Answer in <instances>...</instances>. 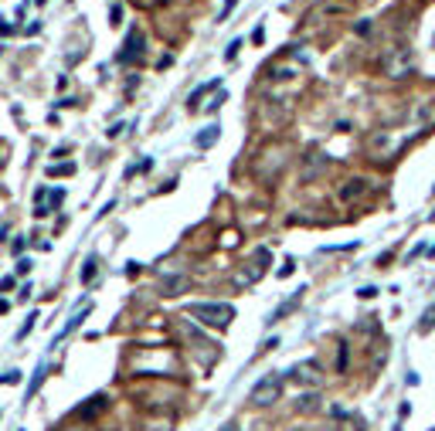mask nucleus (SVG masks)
<instances>
[{
    "instance_id": "nucleus-1",
    "label": "nucleus",
    "mask_w": 435,
    "mask_h": 431,
    "mask_svg": "<svg viewBox=\"0 0 435 431\" xmlns=\"http://www.w3.org/2000/svg\"><path fill=\"white\" fill-rule=\"evenodd\" d=\"M187 319H198L204 326L225 329V326L235 319V309H232L228 303H194V306H187Z\"/></svg>"
},
{
    "instance_id": "nucleus-2",
    "label": "nucleus",
    "mask_w": 435,
    "mask_h": 431,
    "mask_svg": "<svg viewBox=\"0 0 435 431\" xmlns=\"http://www.w3.org/2000/svg\"><path fill=\"white\" fill-rule=\"evenodd\" d=\"M381 68H385V75H388V79H408V75L415 72L408 48H388V51H385V58H381Z\"/></svg>"
},
{
    "instance_id": "nucleus-3",
    "label": "nucleus",
    "mask_w": 435,
    "mask_h": 431,
    "mask_svg": "<svg viewBox=\"0 0 435 431\" xmlns=\"http://www.w3.org/2000/svg\"><path fill=\"white\" fill-rule=\"evenodd\" d=\"M279 394H282V381H279L276 374H269V377H262L255 387H252V394H248V401L255 404V408H269V404H276Z\"/></svg>"
},
{
    "instance_id": "nucleus-4",
    "label": "nucleus",
    "mask_w": 435,
    "mask_h": 431,
    "mask_svg": "<svg viewBox=\"0 0 435 431\" xmlns=\"http://www.w3.org/2000/svg\"><path fill=\"white\" fill-rule=\"evenodd\" d=\"M289 377H293V384H299V387H310V391H317L320 384H323V370H320L313 360H303V363H296V367L289 370Z\"/></svg>"
},
{
    "instance_id": "nucleus-5",
    "label": "nucleus",
    "mask_w": 435,
    "mask_h": 431,
    "mask_svg": "<svg viewBox=\"0 0 435 431\" xmlns=\"http://www.w3.org/2000/svg\"><path fill=\"white\" fill-rule=\"evenodd\" d=\"M143 48H147V38H143V31H129V38H126V44H122V51H119L116 58L122 61V65H133V61H140L143 58Z\"/></svg>"
},
{
    "instance_id": "nucleus-6",
    "label": "nucleus",
    "mask_w": 435,
    "mask_h": 431,
    "mask_svg": "<svg viewBox=\"0 0 435 431\" xmlns=\"http://www.w3.org/2000/svg\"><path fill=\"white\" fill-rule=\"evenodd\" d=\"M160 289H163V296H181V292L191 289V278H187V275H163V278H160Z\"/></svg>"
},
{
    "instance_id": "nucleus-7",
    "label": "nucleus",
    "mask_w": 435,
    "mask_h": 431,
    "mask_svg": "<svg viewBox=\"0 0 435 431\" xmlns=\"http://www.w3.org/2000/svg\"><path fill=\"white\" fill-rule=\"evenodd\" d=\"M214 88H221V79H211V82H204V85H198V88L191 92V99H187V113H201V99H204L207 92H214Z\"/></svg>"
},
{
    "instance_id": "nucleus-8",
    "label": "nucleus",
    "mask_w": 435,
    "mask_h": 431,
    "mask_svg": "<svg viewBox=\"0 0 435 431\" xmlns=\"http://www.w3.org/2000/svg\"><path fill=\"white\" fill-rule=\"evenodd\" d=\"M364 191H367V180H364V177H354V180H347V184L340 187V197L351 204V200H357V197H364Z\"/></svg>"
},
{
    "instance_id": "nucleus-9",
    "label": "nucleus",
    "mask_w": 435,
    "mask_h": 431,
    "mask_svg": "<svg viewBox=\"0 0 435 431\" xmlns=\"http://www.w3.org/2000/svg\"><path fill=\"white\" fill-rule=\"evenodd\" d=\"M323 166H326V157H320V153H310V157H306V170H303V180H313L320 170H323Z\"/></svg>"
},
{
    "instance_id": "nucleus-10",
    "label": "nucleus",
    "mask_w": 435,
    "mask_h": 431,
    "mask_svg": "<svg viewBox=\"0 0 435 431\" xmlns=\"http://www.w3.org/2000/svg\"><path fill=\"white\" fill-rule=\"evenodd\" d=\"M102 408H106V394H95V397H89L85 408H79V414L82 418H92V414H99Z\"/></svg>"
},
{
    "instance_id": "nucleus-11",
    "label": "nucleus",
    "mask_w": 435,
    "mask_h": 431,
    "mask_svg": "<svg viewBox=\"0 0 435 431\" xmlns=\"http://www.w3.org/2000/svg\"><path fill=\"white\" fill-rule=\"evenodd\" d=\"M218 136H221V126H207L204 133H198V136H194V143H198L201 150H207V146H211Z\"/></svg>"
},
{
    "instance_id": "nucleus-12",
    "label": "nucleus",
    "mask_w": 435,
    "mask_h": 431,
    "mask_svg": "<svg viewBox=\"0 0 435 431\" xmlns=\"http://www.w3.org/2000/svg\"><path fill=\"white\" fill-rule=\"evenodd\" d=\"M296 306H299V296H293V299H289V303H282V306H279L276 313L269 316V323H279V319H282V316H289V313H293V309H296Z\"/></svg>"
},
{
    "instance_id": "nucleus-13",
    "label": "nucleus",
    "mask_w": 435,
    "mask_h": 431,
    "mask_svg": "<svg viewBox=\"0 0 435 431\" xmlns=\"http://www.w3.org/2000/svg\"><path fill=\"white\" fill-rule=\"evenodd\" d=\"M75 173V163H51L48 166V177H72Z\"/></svg>"
},
{
    "instance_id": "nucleus-14",
    "label": "nucleus",
    "mask_w": 435,
    "mask_h": 431,
    "mask_svg": "<svg viewBox=\"0 0 435 431\" xmlns=\"http://www.w3.org/2000/svg\"><path fill=\"white\" fill-rule=\"evenodd\" d=\"M95 272H99V258H89V262H85V269H82V282L89 285V282L95 278Z\"/></svg>"
},
{
    "instance_id": "nucleus-15",
    "label": "nucleus",
    "mask_w": 435,
    "mask_h": 431,
    "mask_svg": "<svg viewBox=\"0 0 435 431\" xmlns=\"http://www.w3.org/2000/svg\"><path fill=\"white\" fill-rule=\"evenodd\" d=\"M432 326H435V306H429L425 316H422V323H418V333H429Z\"/></svg>"
},
{
    "instance_id": "nucleus-16",
    "label": "nucleus",
    "mask_w": 435,
    "mask_h": 431,
    "mask_svg": "<svg viewBox=\"0 0 435 431\" xmlns=\"http://www.w3.org/2000/svg\"><path fill=\"white\" fill-rule=\"evenodd\" d=\"M41 381H44V363H41L38 370H35V381H31V387H28V397H35V391L41 387Z\"/></svg>"
},
{
    "instance_id": "nucleus-17",
    "label": "nucleus",
    "mask_w": 435,
    "mask_h": 431,
    "mask_svg": "<svg viewBox=\"0 0 435 431\" xmlns=\"http://www.w3.org/2000/svg\"><path fill=\"white\" fill-rule=\"evenodd\" d=\"M225 99H228V95H225V92H218V95H214V99H211V102H207V106L201 109V113H218V106H221Z\"/></svg>"
},
{
    "instance_id": "nucleus-18",
    "label": "nucleus",
    "mask_w": 435,
    "mask_h": 431,
    "mask_svg": "<svg viewBox=\"0 0 435 431\" xmlns=\"http://www.w3.org/2000/svg\"><path fill=\"white\" fill-rule=\"evenodd\" d=\"M0 384H21V370H7V374H0Z\"/></svg>"
},
{
    "instance_id": "nucleus-19",
    "label": "nucleus",
    "mask_w": 435,
    "mask_h": 431,
    "mask_svg": "<svg viewBox=\"0 0 435 431\" xmlns=\"http://www.w3.org/2000/svg\"><path fill=\"white\" fill-rule=\"evenodd\" d=\"M85 316H89V309H82L79 316H72V319H68V326H65V333H72V329H79V323H82V319H85ZM65 333H62V336H65Z\"/></svg>"
},
{
    "instance_id": "nucleus-20",
    "label": "nucleus",
    "mask_w": 435,
    "mask_h": 431,
    "mask_svg": "<svg viewBox=\"0 0 435 431\" xmlns=\"http://www.w3.org/2000/svg\"><path fill=\"white\" fill-rule=\"evenodd\" d=\"M35 319H38V313H31V316H28V323L21 326V333H17V340H24V336L31 333V326H35Z\"/></svg>"
},
{
    "instance_id": "nucleus-21",
    "label": "nucleus",
    "mask_w": 435,
    "mask_h": 431,
    "mask_svg": "<svg viewBox=\"0 0 435 431\" xmlns=\"http://www.w3.org/2000/svg\"><path fill=\"white\" fill-rule=\"evenodd\" d=\"M293 269H296V262H293V258H286V262H282V269H279V278H289Z\"/></svg>"
},
{
    "instance_id": "nucleus-22",
    "label": "nucleus",
    "mask_w": 435,
    "mask_h": 431,
    "mask_svg": "<svg viewBox=\"0 0 435 431\" xmlns=\"http://www.w3.org/2000/svg\"><path fill=\"white\" fill-rule=\"evenodd\" d=\"M14 31H17V24H7V21L0 17V38H10Z\"/></svg>"
},
{
    "instance_id": "nucleus-23",
    "label": "nucleus",
    "mask_w": 435,
    "mask_h": 431,
    "mask_svg": "<svg viewBox=\"0 0 435 431\" xmlns=\"http://www.w3.org/2000/svg\"><path fill=\"white\" fill-rule=\"evenodd\" d=\"M235 3H238V0H225V7H221V14H218V21H228V14L235 10Z\"/></svg>"
},
{
    "instance_id": "nucleus-24",
    "label": "nucleus",
    "mask_w": 435,
    "mask_h": 431,
    "mask_svg": "<svg viewBox=\"0 0 435 431\" xmlns=\"http://www.w3.org/2000/svg\"><path fill=\"white\" fill-rule=\"evenodd\" d=\"M238 48H241V41H232V44H228V51H225V58H228V61H235V58H238Z\"/></svg>"
},
{
    "instance_id": "nucleus-25",
    "label": "nucleus",
    "mask_w": 435,
    "mask_h": 431,
    "mask_svg": "<svg viewBox=\"0 0 435 431\" xmlns=\"http://www.w3.org/2000/svg\"><path fill=\"white\" fill-rule=\"evenodd\" d=\"M317 394H310V397H303V411H317Z\"/></svg>"
},
{
    "instance_id": "nucleus-26",
    "label": "nucleus",
    "mask_w": 435,
    "mask_h": 431,
    "mask_svg": "<svg viewBox=\"0 0 435 431\" xmlns=\"http://www.w3.org/2000/svg\"><path fill=\"white\" fill-rule=\"evenodd\" d=\"M10 289H14V275H3L0 278V292H10Z\"/></svg>"
},
{
    "instance_id": "nucleus-27",
    "label": "nucleus",
    "mask_w": 435,
    "mask_h": 431,
    "mask_svg": "<svg viewBox=\"0 0 435 431\" xmlns=\"http://www.w3.org/2000/svg\"><path fill=\"white\" fill-rule=\"evenodd\" d=\"M357 296H360V299H374V296H378V289H374V285H364Z\"/></svg>"
},
{
    "instance_id": "nucleus-28",
    "label": "nucleus",
    "mask_w": 435,
    "mask_h": 431,
    "mask_svg": "<svg viewBox=\"0 0 435 431\" xmlns=\"http://www.w3.org/2000/svg\"><path fill=\"white\" fill-rule=\"evenodd\" d=\"M262 38H266V24H259V28L252 31V41H255V44H262Z\"/></svg>"
},
{
    "instance_id": "nucleus-29",
    "label": "nucleus",
    "mask_w": 435,
    "mask_h": 431,
    "mask_svg": "<svg viewBox=\"0 0 435 431\" xmlns=\"http://www.w3.org/2000/svg\"><path fill=\"white\" fill-rule=\"evenodd\" d=\"M31 272V258H21V262H17V275H28Z\"/></svg>"
},
{
    "instance_id": "nucleus-30",
    "label": "nucleus",
    "mask_w": 435,
    "mask_h": 431,
    "mask_svg": "<svg viewBox=\"0 0 435 431\" xmlns=\"http://www.w3.org/2000/svg\"><path fill=\"white\" fill-rule=\"evenodd\" d=\"M109 17H113V21H109V24H119V21H122V7H113V10H109Z\"/></svg>"
},
{
    "instance_id": "nucleus-31",
    "label": "nucleus",
    "mask_w": 435,
    "mask_h": 431,
    "mask_svg": "<svg viewBox=\"0 0 435 431\" xmlns=\"http://www.w3.org/2000/svg\"><path fill=\"white\" fill-rule=\"evenodd\" d=\"M221 245H225V248H235V245H238V235H235V231H228V235H225V241H221Z\"/></svg>"
},
{
    "instance_id": "nucleus-32",
    "label": "nucleus",
    "mask_w": 435,
    "mask_h": 431,
    "mask_svg": "<svg viewBox=\"0 0 435 431\" xmlns=\"http://www.w3.org/2000/svg\"><path fill=\"white\" fill-rule=\"evenodd\" d=\"M357 35H371V21H360V24H357Z\"/></svg>"
},
{
    "instance_id": "nucleus-33",
    "label": "nucleus",
    "mask_w": 435,
    "mask_h": 431,
    "mask_svg": "<svg viewBox=\"0 0 435 431\" xmlns=\"http://www.w3.org/2000/svg\"><path fill=\"white\" fill-rule=\"evenodd\" d=\"M122 129H126V126H122V122H116V126L109 129V140H116V136H119V133H122Z\"/></svg>"
},
{
    "instance_id": "nucleus-34",
    "label": "nucleus",
    "mask_w": 435,
    "mask_h": 431,
    "mask_svg": "<svg viewBox=\"0 0 435 431\" xmlns=\"http://www.w3.org/2000/svg\"><path fill=\"white\" fill-rule=\"evenodd\" d=\"M0 313H7V303H3V299H0Z\"/></svg>"
},
{
    "instance_id": "nucleus-35",
    "label": "nucleus",
    "mask_w": 435,
    "mask_h": 431,
    "mask_svg": "<svg viewBox=\"0 0 435 431\" xmlns=\"http://www.w3.org/2000/svg\"><path fill=\"white\" fill-rule=\"evenodd\" d=\"M35 3H38V7H44V3H48V0H35Z\"/></svg>"
},
{
    "instance_id": "nucleus-36",
    "label": "nucleus",
    "mask_w": 435,
    "mask_h": 431,
    "mask_svg": "<svg viewBox=\"0 0 435 431\" xmlns=\"http://www.w3.org/2000/svg\"><path fill=\"white\" fill-rule=\"evenodd\" d=\"M221 431H238V428H221Z\"/></svg>"
},
{
    "instance_id": "nucleus-37",
    "label": "nucleus",
    "mask_w": 435,
    "mask_h": 431,
    "mask_svg": "<svg viewBox=\"0 0 435 431\" xmlns=\"http://www.w3.org/2000/svg\"><path fill=\"white\" fill-rule=\"evenodd\" d=\"M395 431H401V425H395Z\"/></svg>"
},
{
    "instance_id": "nucleus-38",
    "label": "nucleus",
    "mask_w": 435,
    "mask_h": 431,
    "mask_svg": "<svg viewBox=\"0 0 435 431\" xmlns=\"http://www.w3.org/2000/svg\"><path fill=\"white\" fill-rule=\"evenodd\" d=\"M293 431H306V428H293Z\"/></svg>"
},
{
    "instance_id": "nucleus-39",
    "label": "nucleus",
    "mask_w": 435,
    "mask_h": 431,
    "mask_svg": "<svg viewBox=\"0 0 435 431\" xmlns=\"http://www.w3.org/2000/svg\"><path fill=\"white\" fill-rule=\"evenodd\" d=\"M0 166H3V157H0Z\"/></svg>"
},
{
    "instance_id": "nucleus-40",
    "label": "nucleus",
    "mask_w": 435,
    "mask_h": 431,
    "mask_svg": "<svg viewBox=\"0 0 435 431\" xmlns=\"http://www.w3.org/2000/svg\"><path fill=\"white\" fill-rule=\"evenodd\" d=\"M0 55H3V48H0Z\"/></svg>"
}]
</instances>
